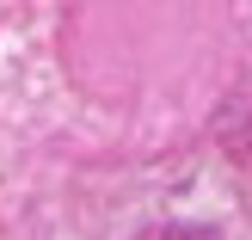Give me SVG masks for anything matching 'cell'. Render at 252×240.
Listing matches in <instances>:
<instances>
[]
</instances>
